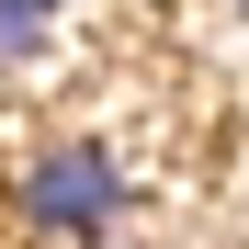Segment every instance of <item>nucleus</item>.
<instances>
[{
  "label": "nucleus",
  "instance_id": "nucleus-1",
  "mask_svg": "<svg viewBox=\"0 0 249 249\" xmlns=\"http://www.w3.org/2000/svg\"><path fill=\"white\" fill-rule=\"evenodd\" d=\"M124 215V170H113V147H91V136H57V147H34L23 159V227L34 238H102Z\"/></svg>",
  "mask_w": 249,
  "mask_h": 249
},
{
  "label": "nucleus",
  "instance_id": "nucleus-2",
  "mask_svg": "<svg viewBox=\"0 0 249 249\" xmlns=\"http://www.w3.org/2000/svg\"><path fill=\"white\" fill-rule=\"evenodd\" d=\"M57 12H68V0H0V68H23L34 46H46V34H57Z\"/></svg>",
  "mask_w": 249,
  "mask_h": 249
},
{
  "label": "nucleus",
  "instance_id": "nucleus-3",
  "mask_svg": "<svg viewBox=\"0 0 249 249\" xmlns=\"http://www.w3.org/2000/svg\"><path fill=\"white\" fill-rule=\"evenodd\" d=\"M79 249H102V238H79Z\"/></svg>",
  "mask_w": 249,
  "mask_h": 249
},
{
  "label": "nucleus",
  "instance_id": "nucleus-4",
  "mask_svg": "<svg viewBox=\"0 0 249 249\" xmlns=\"http://www.w3.org/2000/svg\"><path fill=\"white\" fill-rule=\"evenodd\" d=\"M238 12H249V0H238Z\"/></svg>",
  "mask_w": 249,
  "mask_h": 249
}]
</instances>
